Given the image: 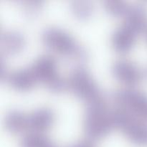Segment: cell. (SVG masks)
<instances>
[{"label": "cell", "mask_w": 147, "mask_h": 147, "mask_svg": "<svg viewBox=\"0 0 147 147\" xmlns=\"http://www.w3.org/2000/svg\"><path fill=\"white\" fill-rule=\"evenodd\" d=\"M83 126L86 134L92 138L102 137L113 126L111 115L107 111L101 96L88 102Z\"/></svg>", "instance_id": "obj_1"}, {"label": "cell", "mask_w": 147, "mask_h": 147, "mask_svg": "<svg viewBox=\"0 0 147 147\" xmlns=\"http://www.w3.org/2000/svg\"><path fill=\"white\" fill-rule=\"evenodd\" d=\"M41 38L45 45L57 53L63 55L84 56V50L80 48L67 32L57 27H47L42 32Z\"/></svg>", "instance_id": "obj_2"}, {"label": "cell", "mask_w": 147, "mask_h": 147, "mask_svg": "<svg viewBox=\"0 0 147 147\" xmlns=\"http://www.w3.org/2000/svg\"><path fill=\"white\" fill-rule=\"evenodd\" d=\"M67 86L77 96L88 102L100 96L96 82L86 68L76 67L70 72Z\"/></svg>", "instance_id": "obj_3"}, {"label": "cell", "mask_w": 147, "mask_h": 147, "mask_svg": "<svg viewBox=\"0 0 147 147\" xmlns=\"http://www.w3.org/2000/svg\"><path fill=\"white\" fill-rule=\"evenodd\" d=\"M113 99L119 108L129 111L143 121H147V95L144 93L134 89H120L113 93Z\"/></svg>", "instance_id": "obj_4"}, {"label": "cell", "mask_w": 147, "mask_h": 147, "mask_svg": "<svg viewBox=\"0 0 147 147\" xmlns=\"http://www.w3.org/2000/svg\"><path fill=\"white\" fill-rule=\"evenodd\" d=\"M29 67L36 80L42 82L45 85L57 76L56 60L50 55H42L36 58Z\"/></svg>", "instance_id": "obj_5"}, {"label": "cell", "mask_w": 147, "mask_h": 147, "mask_svg": "<svg viewBox=\"0 0 147 147\" xmlns=\"http://www.w3.org/2000/svg\"><path fill=\"white\" fill-rule=\"evenodd\" d=\"M111 71L117 80L126 85L136 84L142 78V71L128 59H119L113 63Z\"/></svg>", "instance_id": "obj_6"}, {"label": "cell", "mask_w": 147, "mask_h": 147, "mask_svg": "<svg viewBox=\"0 0 147 147\" xmlns=\"http://www.w3.org/2000/svg\"><path fill=\"white\" fill-rule=\"evenodd\" d=\"M147 21L146 9L140 4L129 6L124 14L123 24L137 33L145 28Z\"/></svg>", "instance_id": "obj_7"}, {"label": "cell", "mask_w": 147, "mask_h": 147, "mask_svg": "<svg viewBox=\"0 0 147 147\" xmlns=\"http://www.w3.org/2000/svg\"><path fill=\"white\" fill-rule=\"evenodd\" d=\"M54 120V113L48 108H40L27 116V126L34 132H41L51 126Z\"/></svg>", "instance_id": "obj_8"}, {"label": "cell", "mask_w": 147, "mask_h": 147, "mask_svg": "<svg viewBox=\"0 0 147 147\" xmlns=\"http://www.w3.org/2000/svg\"><path fill=\"white\" fill-rule=\"evenodd\" d=\"M136 33L124 24L114 30L111 36V43L114 49L121 53L128 51L133 46Z\"/></svg>", "instance_id": "obj_9"}, {"label": "cell", "mask_w": 147, "mask_h": 147, "mask_svg": "<svg viewBox=\"0 0 147 147\" xmlns=\"http://www.w3.org/2000/svg\"><path fill=\"white\" fill-rule=\"evenodd\" d=\"M25 45V39L20 32L7 30L1 34V45L6 55H14L21 51Z\"/></svg>", "instance_id": "obj_10"}, {"label": "cell", "mask_w": 147, "mask_h": 147, "mask_svg": "<svg viewBox=\"0 0 147 147\" xmlns=\"http://www.w3.org/2000/svg\"><path fill=\"white\" fill-rule=\"evenodd\" d=\"M10 86L18 90H27L37 82L30 67L16 70L7 76Z\"/></svg>", "instance_id": "obj_11"}, {"label": "cell", "mask_w": 147, "mask_h": 147, "mask_svg": "<svg viewBox=\"0 0 147 147\" xmlns=\"http://www.w3.org/2000/svg\"><path fill=\"white\" fill-rule=\"evenodd\" d=\"M4 125L9 131L19 133L27 126V116L18 110H11L4 118Z\"/></svg>", "instance_id": "obj_12"}, {"label": "cell", "mask_w": 147, "mask_h": 147, "mask_svg": "<svg viewBox=\"0 0 147 147\" xmlns=\"http://www.w3.org/2000/svg\"><path fill=\"white\" fill-rule=\"evenodd\" d=\"M22 147H54L51 142L40 132H32L23 137Z\"/></svg>", "instance_id": "obj_13"}, {"label": "cell", "mask_w": 147, "mask_h": 147, "mask_svg": "<svg viewBox=\"0 0 147 147\" xmlns=\"http://www.w3.org/2000/svg\"><path fill=\"white\" fill-rule=\"evenodd\" d=\"M70 9L78 18L86 19L91 15L93 5L89 1H73L70 4Z\"/></svg>", "instance_id": "obj_14"}, {"label": "cell", "mask_w": 147, "mask_h": 147, "mask_svg": "<svg viewBox=\"0 0 147 147\" xmlns=\"http://www.w3.org/2000/svg\"><path fill=\"white\" fill-rule=\"evenodd\" d=\"M104 7L110 14L119 16L124 15L129 6L121 0H106L103 2Z\"/></svg>", "instance_id": "obj_15"}, {"label": "cell", "mask_w": 147, "mask_h": 147, "mask_svg": "<svg viewBox=\"0 0 147 147\" xmlns=\"http://www.w3.org/2000/svg\"><path fill=\"white\" fill-rule=\"evenodd\" d=\"M40 2L37 1H27L26 6V11H28L30 14H34V12L37 11L40 8Z\"/></svg>", "instance_id": "obj_16"}, {"label": "cell", "mask_w": 147, "mask_h": 147, "mask_svg": "<svg viewBox=\"0 0 147 147\" xmlns=\"http://www.w3.org/2000/svg\"><path fill=\"white\" fill-rule=\"evenodd\" d=\"M144 75L146 76V77L147 78V67H146V69H145V72H144Z\"/></svg>", "instance_id": "obj_17"}, {"label": "cell", "mask_w": 147, "mask_h": 147, "mask_svg": "<svg viewBox=\"0 0 147 147\" xmlns=\"http://www.w3.org/2000/svg\"><path fill=\"white\" fill-rule=\"evenodd\" d=\"M146 40H147V28H146Z\"/></svg>", "instance_id": "obj_18"}]
</instances>
